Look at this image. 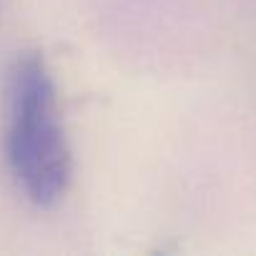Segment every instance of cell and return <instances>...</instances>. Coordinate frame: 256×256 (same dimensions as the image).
I'll return each mask as SVG.
<instances>
[{
    "label": "cell",
    "instance_id": "cell-1",
    "mask_svg": "<svg viewBox=\"0 0 256 256\" xmlns=\"http://www.w3.org/2000/svg\"><path fill=\"white\" fill-rule=\"evenodd\" d=\"M6 164L18 191L40 208L56 206L73 181V151L48 60L26 50L6 73Z\"/></svg>",
    "mask_w": 256,
    "mask_h": 256
}]
</instances>
